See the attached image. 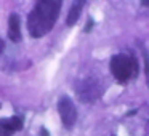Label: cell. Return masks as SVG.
I'll list each match as a JSON object with an SVG mask.
<instances>
[{
  "label": "cell",
  "instance_id": "obj_1",
  "mask_svg": "<svg viewBox=\"0 0 149 136\" xmlns=\"http://www.w3.org/2000/svg\"><path fill=\"white\" fill-rule=\"evenodd\" d=\"M61 11V2L58 0H40L27 18V31L34 39L43 37L53 29Z\"/></svg>",
  "mask_w": 149,
  "mask_h": 136
},
{
  "label": "cell",
  "instance_id": "obj_2",
  "mask_svg": "<svg viewBox=\"0 0 149 136\" xmlns=\"http://www.w3.org/2000/svg\"><path fill=\"white\" fill-rule=\"evenodd\" d=\"M111 72L119 82H127L128 78L135 77L138 72V62L133 56L128 55H116L111 59Z\"/></svg>",
  "mask_w": 149,
  "mask_h": 136
},
{
  "label": "cell",
  "instance_id": "obj_3",
  "mask_svg": "<svg viewBox=\"0 0 149 136\" xmlns=\"http://www.w3.org/2000/svg\"><path fill=\"white\" fill-rule=\"evenodd\" d=\"M75 93L80 96L82 103H93L100 98L101 87L95 78H87L82 83L75 85Z\"/></svg>",
  "mask_w": 149,
  "mask_h": 136
},
{
  "label": "cell",
  "instance_id": "obj_4",
  "mask_svg": "<svg viewBox=\"0 0 149 136\" xmlns=\"http://www.w3.org/2000/svg\"><path fill=\"white\" fill-rule=\"evenodd\" d=\"M58 112L61 117V122L66 128L71 130L74 126L75 120H77V109H75L74 103L69 96H61L58 101Z\"/></svg>",
  "mask_w": 149,
  "mask_h": 136
},
{
  "label": "cell",
  "instance_id": "obj_5",
  "mask_svg": "<svg viewBox=\"0 0 149 136\" xmlns=\"http://www.w3.org/2000/svg\"><path fill=\"white\" fill-rule=\"evenodd\" d=\"M8 39L15 43H19L23 35H21V18L16 13H11L8 18Z\"/></svg>",
  "mask_w": 149,
  "mask_h": 136
},
{
  "label": "cell",
  "instance_id": "obj_6",
  "mask_svg": "<svg viewBox=\"0 0 149 136\" xmlns=\"http://www.w3.org/2000/svg\"><path fill=\"white\" fill-rule=\"evenodd\" d=\"M0 125L10 130L11 133L19 131L23 128V119L21 117H8V119H0Z\"/></svg>",
  "mask_w": 149,
  "mask_h": 136
},
{
  "label": "cell",
  "instance_id": "obj_7",
  "mask_svg": "<svg viewBox=\"0 0 149 136\" xmlns=\"http://www.w3.org/2000/svg\"><path fill=\"white\" fill-rule=\"evenodd\" d=\"M85 2H74L71 7V10H69V15H68V26H74L75 23H77L79 16H80L82 13V7H84Z\"/></svg>",
  "mask_w": 149,
  "mask_h": 136
},
{
  "label": "cell",
  "instance_id": "obj_8",
  "mask_svg": "<svg viewBox=\"0 0 149 136\" xmlns=\"http://www.w3.org/2000/svg\"><path fill=\"white\" fill-rule=\"evenodd\" d=\"M143 51V58H144V67H146V78H148V83H149V55L146 51V48H141Z\"/></svg>",
  "mask_w": 149,
  "mask_h": 136
},
{
  "label": "cell",
  "instance_id": "obj_9",
  "mask_svg": "<svg viewBox=\"0 0 149 136\" xmlns=\"http://www.w3.org/2000/svg\"><path fill=\"white\" fill-rule=\"evenodd\" d=\"M11 135H13V133H11L10 130H7L5 126L0 125V136H11Z\"/></svg>",
  "mask_w": 149,
  "mask_h": 136
},
{
  "label": "cell",
  "instance_id": "obj_10",
  "mask_svg": "<svg viewBox=\"0 0 149 136\" xmlns=\"http://www.w3.org/2000/svg\"><path fill=\"white\" fill-rule=\"evenodd\" d=\"M93 24H95V23H93V19H88V23H87V26H85V29H84V31H85V32H88V31H90L91 27H93Z\"/></svg>",
  "mask_w": 149,
  "mask_h": 136
},
{
  "label": "cell",
  "instance_id": "obj_11",
  "mask_svg": "<svg viewBox=\"0 0 149 136\" xmlns=\"http://www.w3.org/2000/svg\"><path fill=\"white\" fill-rule=\"evenodd\" d=\"M3 48H5V42H3L2 39H0V55L3 53Z\"/></svg>",
  "mask_w": 149,
  "mask_h": 136
},
{
  "label": "cell",
  "instance_id": "obj_12",
  "mask_svg": "<svg viewBox=\"0 0 149 136\" xmlns=\"http://www.w3.org/2000/svg\"><path fill=\"white\" fill-rule=\"evenodd\" d=\"M141 5H143V7H149V0H143Z\"/></svg>",
  "mask_w": 149,
  "mask_h": 136
},
{
  "label": "cell",
  "instance_id": "obj_13",
  "mask_svg": "<svg viewBox=\"0 0 149 136\" xmlns=\"http://www.w3.org/2000/svg\"><path fill=\"white\" fill-rule=\"evenodd\" d=\"M42 135H43V136H48V131H47L45 128H42Z\"/></svg>",
  "mask_w": 149,
  "mask_h": 136
},
{
  "label": "cell",
  "instance_id": "obj_14",
  "mask_svg": "<svg viewBox=\"0 0 149 136\" xmlns=\"http://www.w3.org/2000/svg\"><path fill=\"white\" fill-rule=\"evenodd\" d=\"M0 106H2V104H0Z\"/></svg>",
  "mask_w": 149,
  "mask_h": 136
}]
</instances>
